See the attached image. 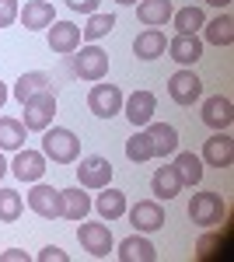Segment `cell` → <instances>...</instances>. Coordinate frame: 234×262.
I'll return each mask as SVG.
<instances>
[{"instance_id": "obj_1", "label": "cell", "mask_w": 234, "mask_h": 262, "mask_svg": "<svg viewBox=\"0 0 234 262\" xmlns=\"http://www.w3.org/2000/svg\"><path fill=\"white\" fill-rule=\"evenodd\" d=\"M42 154L46 161L53 164H74L80 158V137L67 126H53V129H42Z\"/></svg>"}, {"instance_id": "obj_2", "label": "cell", "mask_w": 234, "mask_h": 262, "mask_svg": "<svg viewBox=\"0 0 234 262\" xmlns=\"http://www.w3.org/2000/svg\"><path fill=\"white\" fill-rule=\"evenodd\" d=\"M21 108H25V116H21L25 129L42 133V129H49V122H53V116H56V95L46 88V91H39V95L25 98V101H21Z\"/></svg>"}, {"instance_id": "obj_3", "label": "cell", "mask_w": 234, "mask_h": 262, "mask_svg": "<svg viewBox=\"0 0 234 262\" xmlns=\"http://www.w3.org/2000/svg\"><path fill=\"white\" fill-rule=\"evenodd\" d=\"M227 217V203L220 192H196L189 200V221L196 227H217Z\"/></svg>"}, {"instance_id": "obj_4", "label": "cell", "mask_w": 234, "mask_h": 262, "mask_svg": "<svg viewBox=\"0 0 234 262\" xmlns=\"http://www.w3.org/2000/svg\"><path fill=\"white\" fill-rule=\"evenodd\" d=\"M74 74H77L80 81H105V74H109V53L105 49H98L95 42L91 46H80V53L74 56Z\"/></svg>"}, {"instance_id": "obj_5", "label": "cell", "mask_w": 234, "mask_h": 262, "mask_svg": "<svg viewBox=\"0 0 234 262\" xmlns=\"http://www.w3.org/2000/svg\"><path fill=\"white\" fill-rule=\"evenodd\" d=\"M168 95H172L175 105L189 108V105L199 101V95H203V81L193 74V67H182V70H175V74L168 77Z\"/></svg>"}, {"instance_id": "obj_6", "label": "cell", "mask_w": 234, "mask_h": 262, "mask_svg": "<svg viewBox=\"0 0 234 262\" xmlns=\"http://www.w3.org/2000/svg\"><path fill=\"white\" fill-rule=\"evenodd\" d=\"M28 206L39 213L42 221H56V217H63V196H59V189L46 185V182H32Z\"/></svg>"}, {"instance_id": "obj_7", "label": "cell", "mask_w": 234, "mask_h": 262, "mask_svg": "<svg viewBox=\"0 0 234 262\" xmlns=\"http://www.w3.org/2000/svg\"><path fill=\"white\" fill-rule=\"evenodd\" d=\"M88 108L95 112L98 119H112L122 112V91H119L116 84H98L88 91Z\"/></svg>"}, {"instance_id": "obj_8", "label": "cell", "mask_w": 234, "mask_h": 262, "mask_svg": "<svg viewBox=\"0 0 234 262\" xmlns=\"http://www.w3.org/2000/svg\"><path fill=\"white\" fill-rule=\"evenodd\" d=\"M77 242L84 252H91L95 259H105L109 252H112V231L105 227V224H88V221H80L77 227Z\"/></svg>"}, {"instance_id": "obj_9", "label": "cell", "mask_w": 234, "mask_h": 262, "mask_svg": "<svg viewBox=\"0 0 234 262\" xmlns=\"http://www.w3.org/2000/svg\"><path fill=\"white\" fill-rule=\"evenodd\" d=\"M112 161L109 158H98V154H91V158H84L77 168V185L80 189H105L109 182H112Z\"/></svg>"}, {"instance_id": "obj_10", "label": "cell", "mask_w": 234, "mask_h": 262, "mask_svg": "<svg viewBox=\"0 0 234 262\" xmlns=\"http://www.w3.org/2000/svg\"><path fill=\"white\" fill-rule=\"evenodd\" d=\"M11 171H14V179H18V182H39L42 175H46V154H42V150H28V147H21V150H14Z\"/></svg>"}, {"instance_id": "obj_11", "label": "cell", "mask_w": 234, "mask_h": 262, "mask_svg": "<svg viewBox=\"0 0 234 262\" xmlns=\"http://www.w3.org/2000/svg\"><path fill=\"white\" fill-rule=\"evenodd\" d=\"M130 213V224L137 227L140 234H154V231H161L164 227V210H161V203L154 200H140L133 210H126Z\"/></svg>"}, {"instance_id": "obj_12", "label": "cell", "mask_w": 234, "mask_h": 262, "mask_svg": "<svg viewBox=\"0 0 234 262\" xmlns=\"http://www.w3.org/2000/svg\"><path fill=\"white\" fill-rule=\"evenodd\" d=\"M203 161L210 164V168H231L234 140L227 137V129H214V137L203 143Z\"/></svg>"}, {"instance_id": "obj_13", "label": "cell", "mask_w": 234, "mask_h": 262, "mask_svg": "<svg viewBox=\"0 0 234 262\" xmlns=\"http://www.w3.org/2000/svg\"><path fill=\"white\" fill-rule=\"evenodd\" d=\"M49 49L56 56H70L80 49V28L74 21H53L49 25Z\"/></svg>"}, {"instance_id": "obj_14", "label": "cell", "mask_w": 234, "mask_h": 262, "mask_svg": "<svg viewBox=\"0 0 234 262\" xmlns=\"http://www.w3.org/2000/svg\"><path fill=\"white\" fill-rule=\"evenodd\" d=\"M122 112H126V119L133 122V126H147L157 112L154 91H133L130 98H122Z\"/></svg>"}, {"instance_id": "obj_15", "label": "cell", "mask_w": 234, "mask_h": 262, "mask_svg": "<svg viewBox=\"0 0 234 262\" xmlns=\"http://www.w3.org/2000/svg\"><path fill=\"white\" fill-rule=\"evenodd\" d=\"M203 122L210 126V129H227L234 122V105L227 95H210V98L203 101Z\"/></svg>"}, {"instance_id": "obj_16", "label": "cell", "mask_w": 234, "mask_h": 262, "mask_svg": "<svg viewBox=\"0 0 234 262\" xmlns=\"http://www.w3.org/2000/svg\"><path fill=\"white\" fill-rule=\"evenodd\" d=\"M147 137H151V147H154V158H168L178 150V129L172 122H147Z\"/></svg>"}, {"instance_id": "obj_17", "label": "cell", "mask_w": 234, "mask_h": 262, "mask_svg": "<svg viewBox=\"0 0 234 262\" xmlns=\"http://www.w3.org/2000/svg\"><path fill=\"white\" fill-rule=\"evenodd\" d=\"M164 49H168L172 60L182 63V67H193V63L203 60V39H199V35H175V39H168Z\"/></svg>"}, {"instance_id": "obj_18", "label": "cell", "mask_w": 234, "mask_h": 262, "mask_svg": "<svg viewBox=\"0 0 234 262\" xmlns=\"http://www.w3.org/2000/svg\"><path fill=\"white\" fill-rule=\"evenodd\" d=\"M18 18H21V25H25L28 32H39V28H49V25L56 21V11H53L49 0H28V4L18 11Z\"/></svg>"}, {"instance_id": "obj_19", "label": "cell", "mask_w": 234, "mask_h": 262, "mask_svg": "<svg viewBox=\"0 0 234 262\" xmlns=\"http://www.w3.org/2000/svg\"><path fill=\"white\" fill-rule=\"evenodd\" d=\"M164 46H168V39L161 28H143L133 39V56L137 60H157V56H164Z\"/></svg>"}, {"instance_id": "obj_20", "label": "cell", "mask_w": 234, "mask_h": 262, "mask_svg": "<svg viewBox=\"0 0 234 262\" xmlns=\"http://www.w3.org/2000/svg\"><path fill=\"white\" fill-rule=\"evenodd\" d=\"M101 196H98L91 206L98 210V217L101 221H119L130 206H126V192H119V189H112V185H105V189H98Z\"/></svg>"}, {"instance_id": "obj_21", "label": "cell", "mask_w": 234, "mask_h": 262, "mask_svg": "<svg viewBox=\"0 0 234 262\" xmlns=\"http://www.w3.org/2000/svg\"><path fill=\"white\" fill-rule=\"evenodd\" d=\"M119 259L122 262H154L157 259V248L143 234H130L119 242Z\"/></svg>"}, {"instance_id": "obj_22", "label": "cell", "mask_w": 234, "mask_h": 262, "mask_svg": "<svg viewBox=\"0 0 234 262\" xmlns=\"http://www.w3.org/2000/svg\"><path fill=\"white\" fill-rule=\"evenodd\" d=\"M63 196V217L67 221H84L91 213V196L80 189V185H70V189H59Z\"/></svg>"}, {"instance_id": "obj_23", "label": "cell", "mask_w": 234, "mask_h": 262, "mask_svg": "<svg viewBox=\"0 0 234 262\" xmlns=\"http://www.w3.org/2000/svg\"><path fill=\"white\" fill-rule=\"evenodd\" d=\"M172 0H140L137 4V18L147 28H164V21H172Z\"/></svg>"}, {"instance_id": "obj_24", "label": "cell", "mask_w": 234, "mask_h": 262, "mask_svg": "<svg viewBox=\"0 0 234 262\" xmlns=\"http://www.w3.org/2000/svg\"><path fill=\"white\" fill-rule=\"evenodd\" d=\"M151 189H154L157 200H175L178 192H182V179H178L175 164H164V168H157L154 179H151Z\"/></svg>"}, {"instance_id": "obj_25", "label": "cell", "mask_w": 234, "mask_h": 262, "mask_svg": "<svg viewBox=\"0 0 234 262\" xmlns=\"http://www.w3.org/2000/svg\"><path fill=\"white\" fill-rule=\"evenodd\" d=\"M175 171L182 179V185H199L203 182V158L193 154V150H182V154L175 150Z\"/></svg>"}, {"instance_id": "obj_26", "label": "cell", "mask_w": 234, "mask_h": 262, "mask_svg": "<svg viewBox=\"0 0 234 262\" xmlns=\"http://www.w3.org/2000/svg\"><path fill=\"white\" fill-rule=\"evenodd\" d=\"M25 122L11 119V116H0V150H21L25 147Z\"/></svg>"}, {"instance_id": "obj_27", "label": "cell", "mask_w": 234, "mask_h": 262, "mask_svg": "<svg viewBox=\"0 0 234 262\" xmlns=\"http://www.w3.org/2000/svg\"><path fill=\"white\" fill-rule=\"evenodd\" d=\"M203 35H206V42H214V46H231L234 42V18L231 14H220V18L206 21L203 25Z\"/></svg>"}, {"instance_id": "obj_28", "label": "cell", "mask_w": 234, "mask_h": 262, "mask_svg": "<svg viewBox=\"0 0 234 262\" xmlns=\"http://www.w3.org/2000/svg\"><path fill=\"white\" fill-rule=\"evenodd\" d=\"M172 21H175L178 35H199V28L206 25V14H203V7H182V11H175L172 14Z\"/></svg>"}, {"instance_id": "obj_29", "label": "cell", "mask_w": 234, "mask_h": 262, "mask_svg": "<svg viewBox=\"0 0 234 262\" xmlns=\"http://www.w3.org/2000/svg\"><path fill=\"white\" fill-rule=\"evenodd\" d=\"M49 74L46 70H28V74H21V81L14 84V98L25 101V98H32V95H39V91H46L49 88Z\"/></svg>"}, {"instance_id": "obj_30", "label": "cell", "mask_w": 234, "mask_h": 262, "mask_svg": "<svg viewBox=\"0 0 234 262\" xmlns=\"http://www.w3.org/2000/svg\"><path fill=\"white\" fill-rule=\"evenodd\" d=\"M112 28H116V18H112V14H101V11H95V14H88V25L80 28V39L98 42V39H105Z\"/></svg>"}, {"instance_id": "obj_31", "label": "cell", "mask_w": 234, "mask_h": 262, "mask_svg": "<svg viewBox=\"0 0 234 262\" xmlns=\"http://www.w3.org/2000/svg\"><path fill=\"white\" fill-rule=\"evenodd\" d=\"M25 210V200L14 189H0V224H14Z\"/></svg>"}, {"instance_id": "obj_32", "label": "cell", "mask_w": 234, "mask_h": 262, "mask_svg": "<svg viewBox=\"0 0 234 262\" xmlns=\"http://www.w3.org/2000/svg\"><path fill=\"white\" fill-rule=\"evenodd\" d=\"M126 158L133 164H143L154 158V147H151V137H147V129L143 133H133L130 140H126Z\"/></svg>"}, {"instance_id": "obj_33", "label": "cell", "mask_w": 234, "mask_h": 262, "mask_svg": "<svg viewBox=\"0 0 234 262\" xmlns=\"http://www.w3.org/2000/svg\"><path fill=\"white\" fill-rule=\"evenodd\" d=\"M18 0H0V28H11L18 21Z\"/></svg>"}, {"instance_id": "obj_34", "label": "cell", "mask_w": 234, "mask_h": 262, "mask_svg": "<svg viewBox=\"0 0 234 262\" xmlns=\"http://www.w3.org/2000/svg\"><path fill=\"white\" fill-rule=\"evenodd\" d=\"M70 255L63 252V248H56V245H49V248H42L39 252V262H67Z\"/></svg>"}, {"instance_id": "obj_35", "label": "cell", "mask_w": 234, "mask_h": 262, "mask_svg": "<svg viewBox=\"0 0 234 262\" xmlns=\"http://www.w3.org/2000/svg\"><path fill=\"white\" fill-rule=\"evenodd\" d=\"M67 7H70V11H77V14H95V11H98V0H67Z\"/></svg>"}, {"instance_id": "obj_36", "label": "cell", "mask_w": 234, "mask_h": 262, "mask_svg": "<svg viewBox=\"0 0 234 262\" xmlns=\"http://www.w3.org/2000/svg\"><path fill=\"white\" fill-rule=\"evenodd\" d=\"M0 262H28V255H25L21 248H7V252L0 255Z\"/></svg>"}, {"instance_id": "obj_37", "label": "cell", "mask_w": 234, "mask_h": 262, "mask_svg": "<svg viewBox=\"0 0 234 262\" xmlns=\"http://www.w3.org/2000/svg\"><path fill=\"white\" fill-rule=\"evenodd\" d=\"M7 171H11V164H7V158H4V150H0V179H4Z\"/></svg>"}, {"instance_id": "obj_38", "label": "cell", "mask_w": 234, "mask_h": 262, "mask_svg": "<svg viewBox=\"0 0 234 262\" xmlns=\"http://www.w3.org/2000/svg\"><path fill=\"white\" fill-rule=\"evenodd\" d=\"M4 105H7V84L0 81V108H4Z\"/></svg>"}, {"instance_id": "obj_39", "label": "cell", "mask_w": 234, "mask_h": 262, "mask_svg": "<svg viewBox=\"0 0 234 262\" xmlns=\"http://www.w3.org/2000/svg\"><path fill=\"white\" fill-rule=\"evenodd\" d=\"M206 4H214V7H231V0H206Z\"/></svg>"}, {"instance_id": "obj_40", "label": "cell", "mask_w": 234, "mask_h": 262, "mask_svg": "<svg viewBox=\"0 0 234 262\" xmlns=\"http://www.w3.org/2000/svg\"><path fill=\"white\" fill-rule=\"evenodd\" d=\"M116 4H122V7H130V4H137V0H116Z\"/></svg>"}]
</instances>
